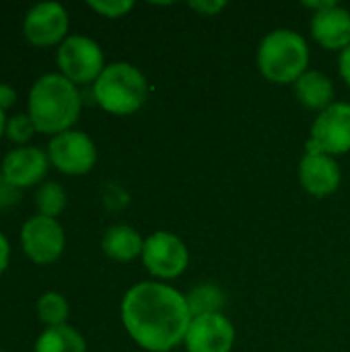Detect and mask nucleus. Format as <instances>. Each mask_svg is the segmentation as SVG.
Instances as JSON below:
<instances>
[{
  "mask_svg": "<svg viewBox=\"0 0 350 352\" xmlns=\"http://www.w3.org/2000/svg\"><path fill=\"white\" fill-rule=\"evenodd\" d=\"M35 206H37V214L56 219L66 208L64 188L56 182H47V184L39 186V190L35 194Z\"/></svg>",
  "mask_w": 350,
  "mask_h": 352,
  "instance_id": "20",
  "label": "nucleus"
},
{
  "mask_svg": "<svg viewBox=\"0 0 350 352\" xmlns=\"http://www.w3.org/2000/svg\"><path fill=\"white\" fill-rule=\"evenodd\" d=\"M50 167L47 155L37 146H19L4 155L0 175L17 190L39 184Z\"/></svg>",
  "mask_w": 350,
  "mask_h": 352,
  "instance_id": "12",
  "label": "nucleus"
},
{
  "mask_svg": "<svg viewBox=\"0 0 350 352\" xmlns=\"http://www.w3.org/2000/svg\"><path fill=\"white\" fill-rule=\"evenodd\" d=\"M350 151V105L332 103L324 109L311 128V138L307 140V153L342 155Z\"/></svg>",
  "mask_w": 350,
  "mask_h": 352,
  "instance_id": "7",
  "label": "nucleus"
},
{
  "mask_svg": "<svg viewBox=\"0 0 350 352\" xmlns=\"http://www.w3.org/2000/svg\"><path fill=\"white\" fill-rule=\"evenodd\" d=\"M307 62V43L291 29H276L268 33L258 50L260 72L270 82H297L305 74Z\"/></svg>",
  "mask_w": 350,
  "mask_h": 352,
  "instance_id": "3",
  "label": "nucleus"
},
{
  "mask_svg": "<svg viewBox=\"0 0 350 352\" xmlns=\"http://www.w3.org/2000/svg\"><path fill=\"white\" fill-rule=\"evenodd\" d=\"M47 159L66 175H85L97 161V148L85 132L68 130L50 140Z\"/></svg>",
  "mask_w": 350,
  "mask_h": 352,
  "instance_id": "8",
  "label": "nucleus"
},
{
  "mask_svg": "<svg viewBox=\"0 0 350 352\" xmlns=\"http://www.w3.org/2000/svg\"><path fill=\"white\" fill-rule=\"evenodd\" d=\"M146 91L144 74L128 62L105 66L101 76L93 82L95 101L113 116H130L138 111L146 99Z\"/></svg>",
  "mask_w": 350,
  "mask_h": 352,
  "instance_id": "4",
  "label": "nucleus"
},
{
  "mask_svg": "<svg viewBox=\"0 0 350 352\" xmlns=\"http://www.w3.org/2000/svg\"><path fill=\"white\" fill-rule=\"evenodd\" d=\"M68 12L58 2H39L31 6L23 21V33L29 43L50 47L62 43L68 33Z\"/></svg>",
  "mask_w": 350,
  "mask_h": 352,
  "instance_id": "10",
  "label": "nucleus"
},
{
  "mask_svg": "<svg viewBox=\"0 0 350 352\" xmlns=\"http://www.w3.org/2000/svg\"><path fill=\"white\" fill-rule=\"evenodd\" d=\"M64 229L56 219L35 214L21 229V248L35 264H54L64 252Z\"/></svg>",
  "mask_w": 350,
  "mask_h": 352,
  "instance_id": "6",
  "label": "nucleus"
},
{
  "mask_svg": "<svg viewBox=\"0 0 350 352\" xmlns=\"http://www.w3.org/2000/svg\"><path fill=\"white\" fill-rule=\"evenodd\" d=\"M58 66L60 74L66 76L74 85L95 82L105 70L103 52L97 41L85 35H70L60 43L58 50Z\"/></svg>",
  "mask_w": 350,
  "mask_h": 352,
  "instance_id": "5",
  "label": "nucleus"
},
{
  "mask_svg": "<svg viewBox=\"0 0 350 352\" xmlns=\"http://www.w3.org/2000/svg\"><path fill=\"white\" fill-rule=\"evenodd\" d=\"M14 101H17V91L10 85L0 82V109L6 111L8 107L14 105Z\"/></svg>",
  "mask_w": 350,
  "mask_h": 352,
  "instance_id": "25",
  "label": "nucleus"
},
{
  "mask_svg": "<svg viewBox=\"0 0 350 352\" xmlns=\"http://www.w3.org/2000/svg\"><path fill=\"white\" fill-rule=\"evenodd\" d=\"M299 182L311 196L324 198L336 192L340 184V169L330 155L305 153L299 165Z\"/></svg>",
  "mask_w": 350,
  "mask_h": 352,
  "instance_id": "13",
  "label": "nucleus"
},
{
  "mask_svg": "<svg viewBox=\"0 0 350 352\" xmlns=\"http://www.w3.org/2000/svg\"><path fill=\"white\" fill-rule=\"evenodd\" d=\"M35 352H87V344L74 328L64 324L45 328L35 342Z\"/></svg>",
  "mask_w": 350,
  "mask_h": 352,
  "instance_id": "17",
  "label": "nucleus"
},
{
  "mask_svg": "<svg viewBox=\"0 0 350 352\" xmlns=\"http://www.w3.org/2000/svg\"><path fill=\"white\" fill-rule=\"evenodd\" d=\"M21 198V190L10 186L2 175H0V208H6L10 204H17Z\"/></svg>",
  "mask_w": 350,
  "mask_h": 352,
  "instance_id": "23",
  "label": "nucleus"
},
{
  "mask_svg": "<svg viewBox=\"0 0 350 352\" xmlns=\"http://www.w3.org/2000/svg\"><path fill=\"white\" fill-rule=\"evenodd\" d=\"M122 322L138 346L167 352L186 338L192 314L179 291L161 283H140L122 301Z\"/></svg>",
  "mask_w": 350,
  "mask_h": 352,
  "instance_id": "1",
  "label": "nucleus"
},
{
  "mask_svg": "<svg viewBox=\"0 0 350 352\" xmlns=\"http://www.w3.org/2000/svg\"><path fill=\"white\" fill-rule=\"evenodd\" d=\"M190 6H192L194 10H198L200 14L210 16V14H217L219 10H223V8H225V2H223V0H212V2L200 0V2H190Z\"/></svg>",
  "mask_w": 350,
  "mask_h": 352,
  "instance_id": "24",
  "label": "nucleus"
},
{
  "mask_svg": "<svg viewBox=\"0 0 350 352\" xmlns=\"http://www.w3.org/2000/svg\"><path fill=\"white\" fill-rule=\"evenodd\" d=\"M80 93L74 82L62 74L39 76L29 91V116L37 132L58 136L68 132L80 113Z\"/></svg>",
  "mask_w": 350,
  "mask_h": 352,
  "instance_id": "2",
  "label": "nucleus"
},
{
  "mask_svg": "<svg viewBox=\"0 0 350 352\" xmlns=\"http://www.w3.org/2000/svg\"><path fill=\"white\" fill-rule=\"evenodd\" d=\"M186 301H188L192 318H200V316H208V314H221V309L225 305V297H223L221 289H217L212 285L196 287L186 297Z\"/></svg>",
  "mask_w": 350,
  "mask_h": 352,
  "instance_id": "18",
  "label": "nucleus"
},
{
  "mask_svg": "<svg viewBox=\"0 0 350 352\" xmlns=\"http://www.w3.org/2000/svg\"><path fill=\"white\" fill-rule=\"evenodd\" d=\"M37 132V128H35V124H33V120H31V116L29 113H17V116H12L8 122H6V136L12 140V142H17V144H25V142H29L31 138H33V134Z\"/></svg>",
  "mask_w": 350,
  "mask_h": 352,
  "instance_id": "21",
  "label": "nucleus"
},
{
  "mask_svg": "<svg viewBox=\"0 0 350 352\" xmlns=\"http://www.w3.org/2000/svg\"><path fill=\"white\" fill-rule=\"evenodd\" d=\"M87 4H89V8H93L95 12H99L101 16H107V19L124 16L134 6V2H130V0H89Z\"/></svg>",
  "mask_w": 350,
  "mask_h": 352,
  "instance_id": "22",
  "label": "nucleus"
},
{
  "mask_svg": "<svg viewBox=\"0 0 350 352\" xmlns=\"http://www.w3.org/2000/svg\"><path fill=\"white\" fill-rule=\"evenodd\" d=\"M8 260H10V245H8L6 237L0 233V276L4 274V270L8 266Z\"/></svg>",
  "mask_w": 350,
  "mask_h": 352,
  "instance_id": "26",
  "label": "nucleus"
},
{
  "mask_svg": "<svg viewBox=\"0 0 350 352\" xmlns=\"http://www.w3.org/2000/svg\"><path fill=\"white\" fill-rule=\"evenodd\" d=\"M295 95L307 109H322L324 111L332 105L334 85L326 74L309 70L295 82Z\"/></svg>",
  "mask_w": 350,
  "mask_h": 352,
  "instance_id": "16",
  "label": "nucleus"
},
{
  "mask_svg": "<svg viewBox=\"0 0 350 352\" xmlns=\"http://www.w3.org/2000/svg\"><path fill=\"white\" fill-rule=\"evenodd\" d=\"M101 248H103L105 256H109L111 260L130 262L138 254H142L144 241H142V237L138 235L136 229H132L128 225H116V227L105 231Z\"/></svg>",
  "mask_w": 350,
  "mask_h": 352,
  "instance_id": "15",
  "label": "nucleus"
},
{
  "mask_svg": "<svg viewBox=\"0 0 350 352\" xmlns=\"http://www.w3.org/2000/svg\"><path fill=\"white\" fill-rule=\"evenodd\" d=\"M70 307L68 301L64 299V295L50 291L43 293L37 301V318L47 326V328H56V326H64L68 320Z\"/></svg>",
  "mask_w": 350,
  "mask_h": 352,
  "instance_id": "19",
  "label": "nucleus"
},
{
  "mask_svg": "<svg viewBox=\"0 0 350 352\" xmlns=\"http://www.w3.org/2000/svg\"><path fill=\"white\" fill-rule=\"evenodd\" d=\"M311 33L328 50H347L350 45V12L338 4L316 12Z\"/></svg>",
  "mask_w": 350,
  "mask_h": 352,
  "instance_id": "14",
  "label": "nucleus"
},
{
  "mask_svg": "<svg viewBox=\"0 0 350 352\" xmlns=\"http://www.w3.org/2000/svg\"><path fill=\"white\" fill-rule=\"evenodd\" d=\"M6 122H8V120H6V116H4V111L0 109V138H2V134L6 132Z\"/></svg>",
  "mask_w": 350,
  "mask_h": 352,
  "instance_id": "28",
  "label": "nucleus"
},
{
  "mask_svg": "<svg viewBox=\"0 0 350 352\" xmlns=\"http://www.w3.org/2000/svg\"><path fill=\"white\" fill-rule=\"evenodd\" d=\"M340 74H342L344 82L350 87V45L340 54Z\"/></svg>",
  "mask_w": 350,
  "mask_h": 352,
  "instance_id": "27",
  "label": "nucleus"
},
{
  "mask_svg": "<svg viewBox=\"0 0 350 352\" xmlns=\"http://www.w3.org/2000/svg\"><path fill=\"white\" fill-rule=\"evenodd\" d=\"M142 262L153 276L175 278L188 266V250L177 235L157 231L144 241Z\"/></svg>",
  "mask_w": 350,
  "mask_h": 352,
  "instance_id": "9",
  "label": "nucleus"
},
{
  "mask_svg": "<svg viewBox=\"0 0 350 352\" xmlns=\"http://www.w3.org/2000/svg\"><path fill=\"white\" fill-rule=\"evenodd\" d=\"M184 342L188 352H231L235 328L223 314L192 318Z\"/></svg>",
  "mask_w": 350,
  "mask_h": 352,
  "instance_id": "11",
  "label": "nucleus"
}]
</instances>
